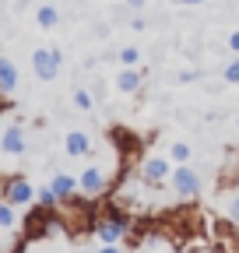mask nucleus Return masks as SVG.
I'll return each mask as SVG.
<instances>
[{
    "instance_id": "6ab92c4d",
    "label": "nucleus",
    "mask_w": 239,
    "mask_h": 253,
    "mask_svg": "<svg viewBox=\"0 0 239 253\" xmlns=\"http://www.w3.org/2000/svg\"><path fill=\"white\" fill-rule=\"evenodd\" d=\"M225 214H229V221H236V225H239V190H236V194L229 197V208H225Z\"/></svg>"
},
{
    "instance_id": "b1692460",
    "label": "nucleus",
    "mask_w": 239,
    "mask_h": 253,
    "mask_svg": "<svg viewBox=\"0 0 239 253\" xmlns=\"http://www.w3.org/2000/svg\"><path fill=\"white\" fill-rule=\"evenodd\" d=\"M176 4H183V7H197V4H207V0H176Z\"/></svg>"
},
{
    "instance_id": "4468645a",
    "label": "nucleus",
    "mask_w": 239,
    "mask_h": 253,
    "mask_svg": "<svg viewBox=\"0 0 239 253\" xmlns=\"http://www.w3.org/2000/svg\"><path fill=\"white\" fill-rule=\"evenodd\" d=\"M11 225H14V204L0 197V229H11Z\"/></svg>"
},
{
    "instance_id": "20e7f679",
    "label": "nucleus",
    "mask_w": 239,
    "mask_h": 253,
    "mask_svg": "<svg viewBox=\"0 0 239 253\" xmlns=\"http://www.w3.org/2000/svg\"><path fill=\"white\" fill-rule=\"evenodd\" d=\"M4 197H7L14 208H25V204L36 201V186L28 183L25 176H11V179H4Z\"/></svg>"
},
{
    "instance_id": "1a4fd4ad",
    "label": "nucleus",
    "mask_w": 239,
    "mask_h": 253,
    "mask_svg": "<svg viewBox=\"0 0 239 253\" xmlns=\"http://www.w3.org/2000/svg\"><path fill=\"white\" fill-rule=\"evenodd\" d=\"M14 88H18V67H14L7 56H0V91L11 95Z\"/></svg>"
},
{
    "instance_id": "a211bd4d",
    "label": "nucleus",
    "mask_w": 239,
    "mask_h": 253,
    "mask_svg": "<svg viewBox=\"0 0 239 253\" xmlns=\"http://www.w3.org/2000/svg\"><path fill=\"white\" fill-rule=\"evenodd\" d=\"M56 201H60V197H56L53 186H39V204H42V208H56Z\"/></svg>"
},
{
    "instance_id": "9b49d317",
    "label": "nucleus",
    "mask_w": 239,
    "mask_h": 253,
    "mask_svg": "<svg viewBox=\"0 0 239 253\" xmlns=\"http://www.w3.org/2000/svg\"><path fill=\"white\" fill-rule=\"evenodd\" d=\"M141 71H134V67H123V71H120V78H116V88L120 91H137L141 88Z\"/></svg>"
},
{
    "instance_id": "dca6fc26",
    "label": "nucleus",
    "mask_w": 239,
    "mask_h": 253,
    "mask_svg": "<svg viewBox=\"0 0 239 253\" xmlns=\"http://www.w3.org/2000/svg\"><path fill=\"white\" fill-rule=\"evenodd\" d=\"M137 60H141V49L137 46H123V49H120V63H123V67H134Z\"/></svg>"
},
{
    "instance_id": "5701e85b",
    "label": "nucleus",
    "mask_w": 239,
    "mask_h": 253,
    "mask_svg": "<svg viewBox=\"0 0 239 253\" xmlns=\"http://www.w3.org/2000/svg\"><path fill=\"white\" fill-rule=\"evenodd\" d=\"M179 81H183V84H187V81H197V71H183V74H179Z\"/></svg>"
},
{
    "instance_id": "a878e982",
    "label": "nucleus",
    "mask_w": 239,
    "mask_h": 253,
    "mask_svg": "<svg viewBox=\"0 0 239 253\" xmlns=\"http://www.w3.org/2000/svg\"><path fill=\"white\" fill-rule=\"evenodd\" d=\"M0 141H4V130H0Z\"/></svg>"
},
{
    "instance_id": "6e6552de",
    "label": "nucleus",
    "mask_w": 239,
    "mask_h": 253,
    "mask_svg": "<svg viewBox=\"0 0 239 253\" xmlns=\"http://www.w3.org/2000/svg\"><path fill=\"white\" fill-rule=\"evenodd\" d=\"M165 172H169V162H165V158H148V162L141 166L144 183H162V179H165Z\"/></svg>"
},
{
    "instance_id": "9d476101",
    "label": "nucleus",
    "mask_w": 239,
    "mask_h": 253,
    "mask_svg": "<svg viewBox=\"0 0 239 253\" xmlns=\"http://www.w3.org/2000/svg\"><path fill=\"white\" fill-rule=\"evenodd\" d=\"M0 151H7V155H21V151H25V134L18 130V126H7V130H4Z\"/></svg>"
},
{
    "instance_id": "f257e3e1",
    "label": "nucleus",
    "mask_w": 239,
    "mask_h": 253,
    "mask_svg": "<svg viewBox=\"0 0 239 253\" xmlns=\"http://www.w3.org/2000/svg\"><path fill=\"white\" fill-rule=\"evenodd\" d=\"M95 236H99V243L106 246V250H116L120 243H123V236L130 232V221H127V214H120V211H113V214H102V218H95Z\"/></svg>"
},
{
    "instance_id": "393cba45",
    "label": "nucleus",
    "mask_w": 239,
    "mask_h": 253,
    "mask_svg": "<svg viewBox=\"0 0 239 253\" xmlns=\"http://www.w3.org/2000/svg\"><path fill=\"white\" fill-rule=\"evenodd\" d=\"M0 197H4V179H0Z\"/></svg>"
},
{
    "instance_id": "ddd939ff",
    "label": "nucleus",
    "mask_w": 239,
    "mask_h": 253,
    "mask_svg": "<svg viewBox=\"0 0 239 253\" xmlns=\"http://www.w3.org/2000/svg\"><path fill=\"white\" fill-rule=\"evenodd\" d=\"M36 18H39V25H42V28H53V25L60 21V14H56V7H53V4H42Z\"/></svg>"
},
{
    "instance_id": "2eb2a0df",
    "label": "nucleus",
    "mask_w": 239,
    "mask_h": 253,
    "mask_svg": "<svg viewBox=\"0 0 239 253\" xmlns=\"http://www.w3.org/2000/svg\"><path fill=\"white\" fill-rule=\"evenodd\" d=\"M222 81H225V84H239V56L225 63V71H222Z\"/></svg>"
},
{
    "instance_id": "aec40b11",
    "label": "nucleus",
    "mask_w": 239,
    "mask_h": 253,
    "mask_svg": "<svg viewBox=\"0 0 239 253\" xmlns=\"http://www.w3.org/2000/svg\"><path fill=\"white\" fill-rule=\"evenodd\" d=\"M74 106H78V109H92V95H88L84 88H78V91H74Z\"/></svg>"
},
{
    "instance_id": "4be33fe9",
    "label": "nucleus",
    "mask_w": 239,
    "mask_h": 253,
    "mask_svg": "<svg viewBox=\"0 0 239 253\" xmlns=\"http://www.w3.org/2000/svg\"><path fill=\"white\" fill-rule=\"evenodd\" d=\"M229 49L239 53V32H232V36H229Z\"/></svg>"
},
{
    "instance_id": "f03ea898",
    "label": "nucleus",
    "mask_w": 239,
    "mask_h": 253,
    "mask_svg": "<svg viewBox=\"0 0 239 253\" xmlns=\"http://www.w3.org/2000/svg\"><path fill=\"white\" fill-rule=\"evenodd\" d=\"M141 236H137V243H134V250H183V239L179 236H165L169 229H162V225H144V229H137ZM176 232V229H172Z\"/></svg>"
},
{
    "instance_id": "bb28decb",
    "label": "nucleus",
    "mask_w": 239,
    "mask_h": 253,
    "mask_svg": "<svg viewBox=\"0 0 239 253\" xmlns=\"http://www.w3.org/2000/svg\"><path fill=\"white\" fill-rule=\"evenodd\" d=\"M236 126H239V120H236Z\"/></svg>"
},
{
    "instance_id": "412c9836",
    "label": "nucleus",
    "mask_w": 239,
    "mask_h": 253,
    "mask_svg": "<svg viewBox=\"0 0 239 253\" xmlns=\"http://www.w3.org/2000/svg\"><path fill=\"white\" fill-rule=\"evenodd\" d=\"M123 7H127V11H141V7H144V0H123Z\"/></svg>"
},
{
    "instance_id": "0eeeda50",
    "label": "nucleus",
    "mask_w": 239,
    "mask_h": 253,
    "mask_svg": "<svg viewBox=\"0 0 239 253\" xmlns=\"http://www.w3.org/2000/svg\"><path fill=\"white\" fill-rule=\"evenodd\" d=\"M64 148H67L71 158H84V155H92V137H88L84 130H71L67 141H64Z\"/></svg>"
},
{
    "instance_id": "f8f14e48",
    "label": "nucleus",
    "mask_w": 239,
    "mask_h": 253,
    "mask_svg": "<svg viewBox=\"0 0 239 253\" xmlns=\"http://www.w3.org/2000/svg\"><path fill=\"white\" fill-rule=\"evenodd\" d=\"M53 190H56V197H71L74 190H78V179L67 176V172H56L53 176Z\"/></svg>"
},
{
    "instance_id": "7ed1b4c3",
    "label": "nucleus",
    "mask_w": 239,
    "mask_h": 253,
    "mask_svg": "<svg viewBox=\"0 0 239 253\" xmlns=\"http://www.w3.org/2000/svg\"><path fill=\"white\" fill-rule=\"evenodd\" d=\"M60 63H64V53H60V49H36L32 53L36 78H42V81H53L60 74Z\"/></svg>"
},
{
    "instance_id": "f3484780",
    "label": "nucleus",
    "mask_w": 239,
    "mask_h": 253,
    "mask_svg": "<svg viewBox=\"0 0 239 253\" xmlns=\"http://www.w3.org/2000/svg\"><path fill=\"white\" fill-rule=\"evenodd\" d=\"M169 158H172V162H187V158H190V144L176 141V144L169 148Z\"/></svg>"
},
{
    "instance_id": "39448f33",
    "label": "nucleus",
    "mask_w": 239,
    "mask_h": 253,
    "mask_svg": "<svg viewBox=\"0 0 239 253\" xmlns=\"http://www.w3.org/2000/svg\"><path fill=\"white\" fill-rule=\"evenodd\" d=\"M172 190H176V194L179 197H197L200 194V179H197V172L190 169V166H183V162H179V169H172Z\"/></svg>"
},
{
    "instance_id": "423d86ee",
    "label": "nucleus",
    "mask_w": 239,
    "mask_h": 253,
    "mask_svg": "<svg viewBox=\"0 0 239 253\" xmlns=\"http://www.w3.org/2000/svg\"><path fill=\"white\" fill-rule=\"evenodd\" d=\"M78 186H81V194H84V197H99L102 190L109 186V172H106L102 166H88V169L81 172Z\"/></svg>"
}]
</instances>
